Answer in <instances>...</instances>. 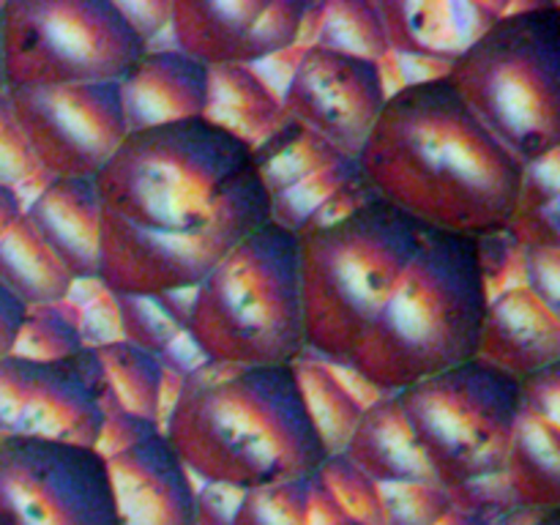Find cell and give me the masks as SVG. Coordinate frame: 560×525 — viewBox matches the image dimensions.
Segmentation results:
<instances>
[{"instance_id": "1", "label": "cell", "mask_w": 560, "mask_h": 525, "mask_svg": "<svg viewBox=\"0 0 560 525\" xmlns=\"http://www.w3.org/2000/svg\"><path fill=\"white\" fill-rule=\"evenodd\" d=\"M299 238L306 353L397 394L476 359L490 301L481 241L370 195Z\"/></svg>"}, {"instance_id": "2", "label": "cell", "mask_w": 560, "mask_h": 525, "mask_svg": "<svg viewBox=\"0 0 560 525\" xmlns=\"http://www.w3.org/2000/svg\"><path fill=\"white\" fill-rule=\"evenodd\" d=\"M93 186L98 282L109 293L195 290L271 222L252 148L206 118L131 131Z\"/></svg>"}, {"instance_id": "3", "label": "cell", "mask_w": 560, "mask_h": 525, "mask_svg": "<svg viewBox=\"0 0 560 525\" xmlns=\"http://www.w3.org/2000/svg\"><path fill=\"white\" fill-rule=\"evenodd\" d=\"M355 162L383 202L476 241L506 235L523 178L446 77L394 91Z\"/></svg>"}, {"instance_id": "4", "label": "cell", "mask_w": 560, "mask_h": 525, "mask_svg": "<svg viewBox=\"0 0 560 525\" xmlns=\"http://www.w3.org/2000/svg\"><path fill=\"white\" fill-rule=\"evenodd\" d=\"M162 435L191 479L244 492L312 479L328 457L293 364L206 361L180 383Z\"/></svg>"}, {"instance_id": "5", "label": "cell", "mask_w": 560, "mask_h": 525, "mask_svg": "<svg viewBox=\"0 0 560 525\" xmlns=\"http://www.w3.org/2000/svg\"><path fill=\"white\" fill-rule=\"evenodd\" d=\"M186 334L213 364L290 366L301 359L299 238L268 222L233 246L195 288Z\"/></svg>"}, {"instance_id": "6", "label": "cell", "mask_w": 560, "mask_h": 525, "mask_svg": "<svg viewBox=\"0 0 560 525\" xmlns=\"http://www.w3.org/2000/svg\"><path fill=\"white\" fill-rule=\"evenodd\" d=\"M481 126L517 159L560 148V3L509 5L446 71Z\"/></svg>"}, {"instance_id": "7", "label": "cell", "mask_w": 560, "mask_h": 525, "mask_svg": "<svg viewBox=\"0 0 560 525\" xmlns=\"http://www.w3.org/2000/svg\"><path fill=\"white\" fill-rule=\"evenodd\" d=\"M405 421L446 490L501 476L520 381L468 359L397 392Z\"/></svg>"}, {"instance_id": "8", "label": "cell", "mask_w": 560, "mask_h": 525, "mask_svg": "<svg viewBox=\"0 0 560 525\" xmlns=\"http://www.w3.org/2000/svg\"><path fill=\"white\" fill-rule=\"evenodd\" d=\"M0 22L5 91L118 82L148 49L115 0H5Z\"/></svg>"}, {"instance_id": "9", "label": "cell", "mask_w": 560, "mask_h": 525, "mask_svg": "<svg viewBox=\"0 0 560 525\" xmlns=\"http://www.w3.org/2000/svg\"><path fill=\"white\" fill-rule=\"evenodd\" d=\"M0 525H118L102 454L0 438Z\"/></svg>"}, {"instance_id": "10", "label": "cell", "mask_w": 560, "mask_h": 525, "mask_svg": "<svg viewBox=\"0 0 560 525\" xmlns=\"http://www.w3.org/2000/svg\"><path fill=\"white\" fill-rule=\"evenodd\" d=\"M47 178H96L129 137L118 82L5 91Z\"/></svg>"}, {"instance_id": "11", "label": "cell", "mask_w": 560, "mask_h": 525, "mask_svg": "<svg viewBox=\"0 0 560 525\" xmlns=\"http://www.w3.org/2000/svg\"><path fill=\"white\" fill-rule=\"evenodd\" d=\"M104 375L96 353L66 361L9 355L0 361V438L74 443L93 448L102 432Z\"/></svg>"}, {"instance_id": "12", "label": "cell", "mask_w": 560, "mask_h": 525, "mask_svg": "<svg viewBox=\"0 0 560 525\" xmlns=\"http://www.w3.org/2000/svg\"><path fill=\"white\" fill-rule=\"evenodd\" d=\"M279 98L290 120L342 156L359 159L388 91L377 63L312 44L301 49Z\"/></svg>"}, {"instance_id": "13", "label": "cell", "mask_w": 560, "mask_h": 525, "mask_svg": "<svg viewBox=\"0 0 560 525\" xmlns=\"http://www.w3.org/2000/svg\"><path fill=\"white\" fill-rule=\"evenodd\" d=\"M306 0H173V47L211 66H252L295 47Z\"/></svg>"}, {"instance_id": "14", "label": "cell", "mask_w": 560, "mask_h": 525, "mask_svg": "<svg viewBox=\"0 0 560 525\" xmlns=\"http://www.w3.org/2000/svg\"><path fill=\"white\" fill-rule=\"evenodd\" d=\"M257 175L271 202V222L299 233L339 189L359 178V162L284 118L277 131L252 148Z\"/></svg>"}, {"instance_id": "15", "label": "cell", "mask_w": 560, "mask_h": 525, "mask_svg": "<svg viewBox=\"0 0 560 525\" xmlns=\"http://www.w3.org/2000/svg\"><path fill=\"white\" fill-rule=\"evenodd\" d=\"M503 476L523 509L560 512V364L520 381Z\"/></svg>"}, {"instance_id": "16", "label": "cell", "mask_w": 560, "mask_h": 525, "mask_svg": "<svg viewBox=\"0 0 560 525\" xmlns=\"http://www.w3.org/2000/svg\"><path fill=\"white\" fill-rule=\"evenodd\" d=\"M104 463L118 525H197V481L162 432L109 454Z\"/></svg>"}, {"instance_id": "17", "label": "cell", "mask_w": 560, "mask_h": 525, "mask_svg": "<svg viewBox=\"0 0 560 525\" xmlns=\"http://www.w3.org/2000/svg\"><path fill=\"white\" fill-rule=\"evenodd\" d=\"M476 359L514 381L560 364V312L541 304L528 288L490 295L476 339Z\"/></svg>"}, {"instance_id": "18", "label": "cell", "mask_w": 560, "mask_h": 525, "mask_svg": "<svg viewBox=\"0 0 560 525\" xmlns=\"http://www.w3.org/2000/svg\"><path fill=\"white\" fill-rule=\"evenodd\" d=\"M206 91V66L191 60L173 44L145 49V55L118 80L126 129L131 135V131L202 118Z\"/></svg>"}, {"instance_id": "19", "label": "cell", "mask_w": 560, "mask_h": 525, "mask_svg": "<svg viewBox=\"0 0 560 525\" xmlns=\"http://www.w3.org/2000/svg\"><path fill=\"white\" fill-rule=\"evenodd\" d=\"M388 49L452 66L509 5L465 0H377Z\"/></svg>"}, {"instance_id": "20", "label": "cell", "mask_w": 560, "mask_h": 525, "mask_svg": "<svg viewBox=\"0 0 560 525\" xmlns=\"http://www.w3.org/2000/svg\"><path fill=\"white\" fill-rule=\"evenodd\" d=\"M25 219L74 282L98 279V200L93 178H52Z\"/></svg>"}, {"instance_id": "21", "label": "cell", "mask_w": 560, "mask_h": 525, "mask_svg": "<svg viewBox=\"0 0 560 525\" xmlns=\"http://www.w3.org/2000/svg\"><path fill=\"white\" fill-rule=\"evenodd\" d=\"M342 454L375 485L438 481L405 421L397 394H381L366 405Z\"/></svg>"}, {"instance_id": "22", "label": "cell", "mask_w": 560, "mask_h": 525, "mask_svg": "<svg viewBox=\"0 0 560 525\" xmlns=\"http://www.w3.org/2000/svg\"><path fill=\"white\" fill-rule=\"evenodd\" d=\"M202 118L228 135L238 137L244 145L257 148L284 124L288 115H284L279 93H273L255 69L211 66Z\"/></svg>"}, {"instance_id": "23", "label": "cell", "mask_w": 560, "mask_h": 525, "mask_svg": "<svg viewBox=\"0 0 560 525\" xmlns=\"http://www.w3.org/2000/svg\"><path fill=\"white\" fill-rule=\"evenodd\" d=\"M0 284L27 310L60 304L74 284L25 213L0 238Z\"/></svg>"}, {"instance_id": "24", "label": "cell", "mask_w": 560, "mask_h": 525, "mask_svg": "<svg viewBox=\"0 0 560 525\" xmlns=\"http://www.w3.org/2000/svg\"><path fill=\"white\" fill-rule=\"evenodd\" d=\"M96 353L98 366H102L104 386L109 397L124 408L126 413L159 427L162 432V381L164 370L159 355L115 339V342L91 348Z\"/></svg>"}, {"instance_id": "25", "label": "cell", "mask_w": 560, "mask_h": 525, "mask_svg": "<svg viewBox=\"0 0 560 525\" xmlns=\"http://www.w3.org/2000/svg\"><path fill=\"white\" fill-rule=\"evenodd\" d=\"M295 381H299L301 397H304L306 413L312 427L320 438L326 454H342L359 424L364 405L342 386L331 364L320 361L317 355L304 353L293 361Z\"/></svg>"}, {"instance_id": "26", "label": "cell", "mask_w": 560, "mask_h": 525, "mask_svg": "<svg viewBox=\"0 0 560 525\" xmlns=\"http://www.w3.org/2000/svg\"><path fill=\"white\" fill-rule=\"evenodd\" d=\"M506 235L517 246H560V148L523 164Z\"/></svg>"}, {"instance_id": "27", "label": "cell", "mask_w": 560, "mask_h": 525, "mask_svg": "<svg viewBox=\"0 0 560 525\" xmlns=\"http://www.w3.org/2000/svg\"><path fill=\"white\" fill-rule=\"evenodd\" d=\"M312 44L334 52L381 63L388 49L386 27L375 0H331L317 3V25ZM310 44V47H312Z\"/></svg>"}, {"instance_id": "28", "label": "cell", "mask_w": 560, "mask_h": 525, "mask_svg": "<svg viewBox=\"0 0 560 525\" xmlns=\"http://www.w3.org/2000/svg\"><path fill=\"white\" fill-rule=\"evenodd\" d=\"M315 479L320 481V487L328 492V498H331L345 514L359 520L361 525H383L381 485H375L364 470L355 468L345 454H331V457H326V463L317 468Z\"/></svg>"}, {"instance_id": "29", "label": "cell", "mask_w": 560, "mask_h": 525, "mask_svg": "<svg viewBox=\"0 0 560 525\" xmlns=\"http://www.w3.org/2000/svg\"><path fill=\"white\" fill-rule=\"evenodd\" d=\"M80 350H85V345L60 304L33 306L25 312L14 355L33 361H66Z\"/></svg>"}, {"instance_id": "30", "label": "cell", "mask_w": 560, "mask_h": 525, "mask_svg": "<svg viewBox=\"0 0 560 525\" xmlns=\"http://www.w3.org/2000/svg\"><path fill=\"white\" fill-rule=\"evenodd\" d=\"M310 481L295 479L246 490L233 525H310Z\"/></svg>"}, {"instance_id": "31", "label": "cell", "mask_w": 560, "mask_h": 525, "mask_svg": "<svg viewBox=\"0 0 560 525\" xmlns=\"http://www.w3.org/2000/svg\"><path fill=\"white\" fill-rule=\"evenodd\" d=\"M60 310L74 323L85 348H98L120 339L115 299L98 279H82L71 284L66 301H60Z\"/></svg>"}, {"instance_id": "32", "label": "cell", "mask_w": 560, "mask_h": 525, "mask_svg": "<svg viewBox=\"0 0 560 525\" xmlns=\"http://www.w3.org/2000/svg\"><path fill=\"white\" fill-rule=\"evenodd\" d=\"M52 178L42 173L25 135L16 126L5 93H0V184L16 189L22 202H31Z\"/></svg>"}, {"instance_id": "33", "label": "cell", "mask_w": 560, "mask_h": 525, "mask_svg": "<svg viewBox=\"0 0 560 525\" xmlns=\"http://www.w3.org/2000/svg\"><path fill=\"white\" fill-rule=\"evenodd\" d=\"M383 525H435L452 503V492L438 481L381 485Z\"/></svg>"}, {"instance_id": "34", "label": "cell", "mask_w": 560, "mask_h": 525, "mask_svg": "<svg viewBox=\"0 0 560 525\" xmlns=\"http://www.w3.org/2000/svg\"><path fill=\"white\" fill-rule=\"evenodd\" d=\"M115 312H118L120 339L159 355L184 328L175 326L162 310H159L153 295H126L113 293Z\"/></svg>"}, {"instance_id": "35", "label": "cell", "mask_w": 560, "mask_h": 525, "mask_svg": "<svg viewBox=\"0 0 560 525\" xmlns=\"http://www.w3.org/2000/svg\"><path fill=\"white\" fill-rule=\"evenodd\" d=\"M98 405H102L104 421H102V432H98V441L93 448H96L104 459H107L109 454H118L120 448L131 446V443L159 432V427L148 424V421L137 419V416L126 413L124 408H118V402L109 397L107 388H104V394L98 397Z\"/></svg>"}, {"instance_id": "36", "label": "cell", "mask_w": 560, "mask_h": 525, "mask_svg": "<svg viewBox=\"0 0 560 525\" xmlns=\"http://www.w3.org/2000/svg\"><path fill=\"white\" fill-rule=\"evenodd\" d=\"M523 284L550 310L560 312V246H520Z\"/></svg>"}, {"instance_id": "37", "label": "cell", "mask_w": 560, "mask_h": 525, "mask_svg": "<svg viewBox=\"0 0 560 525\" xmlns=\"http://www.w3.org/2000/svg\"><path fill=\"white\" fill-rule=\"evenodd\" d=\"M118 11L124 14V20L129 22L131 31L140 36V42L148 49L156 47L159 38L167 33L173 25V0H145V3H120L115 0Z\"/></svg>"}, {"instance_id": "38", "label": "cell", "mask_w": 560, "mask_h": 525, "mask_svg": "<svg viewBox=\"0 0 560 525\" xmlns=\"http://www.w3.org/2000/svg\"><path fill=\"white\" fill-rule=\"evenodd\" d=\"M244 490L228 485H197V525H233Z\"/></svg>"}, {"instance_id": "39", "label": "cell", "mask_w": 560, "mask_h": 525, "mask_svg": "<svg viewBox=\"0 0 560 525\" xmlns=\"http://www.w3.org/2000/svg\"><path fill=\"white\" fill-rule=\"evenodd\" d=\"M159 361H162L164 372H170V375L184 381V377L191 375L197 366L206 364V355L200 353V348H197V345L189 339V334L184 331L178 334V337H175L162 353H159Z\"/></svg>"}, {"instance_id": "40", "label": "cell", "mask_w": 560, "mask_h": 525, "mask_svg": "<svg viewBox=\"0 0 560 525\" xmlns=\"http://www.w3.org/2000/svg\"><path fill=\"white\" fill-rule=\"evenodd\" d=\"M27 306H22L9 290L0 284V361L14 355L16 339H20L22 320H25Z\"/></svg>"}, {"instance_id": "41", "label": "cell", "mask_w": 560, "mask_h": 525, "mask_svg": "<svg viewBox=\"0 0 560 525\" xmlns=\"http://www.w3.org/2000/svg\"><path fill=\"white\" fill-rule=\"evenodd\" d=\"M310 525H361L359 520H353L350 514H345L337 503L328 498V492L323 490L320 481L312 476L310 481Z\"/></svg>"}, {"instance_id": "42", "label": "cell", "mask_w": 560, "mask_h": 525, "mask_svg": "<svg viewBox=\"0 0 560 525\" xmlns=\"http://www.w3.org/2000/svg\"><path fill=\"white\" fill-rule=\"evenodd\" d=\"M159 304V310L170 317L178 328L189 326L191 304H195V290H170V293H156L153 295Z\"/></svg>"}, {"instance_id": "43", "label": "cell", "mask_w": 560, "mask_h": 525, "mask_svg": "<svg viewBox=\"0 0 560 525\" xmlns=\"http://www.w3.org/2000/svg\"><path fill=\"white\" fill-rule=\"evenodd\" d=\"M22 213H25V202L16 195V189L0 184V238L9 233V228L22 217Z\"/></svg>"}, {"instance_id": "44", "label": "cell", "mask_w": 560, "mask_h": 525, "mask_svg": "<svg viewBox=\"0 0 560 525\" xmlns=\"http://www.w3.org/2000/svg\"><path fill=\"white\" fill-rule=\"evenodd\" d=\"M435 525H498V523H492V520L481 517V514L476 512H465V509L452 506Z\"/></svg>"}, {"instance_id": "45", "label": "cell", "mask_w": 560, "mask_h": 525, "mask_svg": "<svg viewBox=\"0 0 560 525\" xmlns=\"http://www.w3.org/2000/svg\"><path fill=\"white\" fill-rule=\"evenodd\" d=\"M530 525H560V512H547L541 517H536Z\"/></svg>"}, {"instance_id": "46", "label": "cell", "mask_w": 560, "mask_h": 525, "mask_svg": "<svg viewBox=\"0 0 560 525\" xmlns=\"http://www.w3.org/2000/svg\"><path fill=\"white\" fill-rule=\"evenodd\" d=\"M0 93H5V74H3V22H0Z\"/></svg>"}]
</instances>
